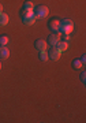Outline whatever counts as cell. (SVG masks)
Returning <instances> with one entry per match:
<instances>
[{"label":"cell","mask_w":86,"mask_h":123,"mask_svg":"<svg viewBox=\"0 0 86 123\" xmlns=\"http://www.w3.org/2000/svg\"><path fill=\"white\" fill-rule=\"evenodd\" d=\"M74 30V22L71 19H63L59 25V33L61 34H70Z\"/></svg>","instance_id":"6da1fadb"},{"label":"cell","mask_w":86,"mask_h":123,"mask_svg":"<svg viewBox=\"0 0 86 123\" xmlns=\"http://www.w3.org/2000/svg\"><path fill=\"white\" fill-rule=\"evenodd\" d=\"M33 14H34V17L37 18V19L45 18V17H48V14H49V8H48L47 6H44V4L36 6L34 8H33Z\"/></svg>","instance_id":"7a4b0ae2"},{"label":"cell","mask_w":86,"mask_h":123,"mask_svg":"<svg viewBox=\"0 0 86 123\" xmlns=\"http://www.w3.org/2000/svg\"><path fill=\"white\" fill-rule=\"evenodd\" d=\"M47 53H48V57H49V59H51V60H59V59H60V51H59V49H57V47H51V48L48 49L47 51Z\"/></svg>","instance_id":"3957f363"},{"label":"cell","mask_w":86,"mask_h":123,"mask_svg":"<svg viewBox=\"0 0 86 123\" xmlns=\"http://www.w3.org/2000/svg\"><path fill=\"white\" fill-rule=\"evenodd\" d=\"M59 25H60V19L59 18H52L51 21L48 22V27H49V30L53 31V33H59ZM60 34V33H59Z\"/></svg>","instance_id":"277c9868"},{"label":"cell","mask_w":86,"mask_h":123,"mask_svg":"<svg viewBox=\"0 0 86 123\" xmlns=\"http://www.w3.org/2000/svg\"><path fill=\"white\" fill-rule=\"evenodd\" d=\"M60 41V36H59V33H52V34L48 36L47 38V44L51 45V47H55L57 43Z\"/></svg>","instance_id":"5b68a950"},{"label":"cell","mask_w":86,"mask_h":123,"mask_svg":"<svg viewBox=\"0 0 86 123\" xmlns=\"http://www.w3.org/2000/svg\"><path fill=\"white\" fill-rule=\"evenodd\" d=\"M47 47H48V44H47L45 40L38 38V40H36L34 41V48L37 49L38 52H41V51H47Z\"/></svg>","instance_id":"8992f818"},{"label":"cell","mask_w":86,"mask_h":123,"mask_svg":"<svg viewBox=\"0 0 86 123\" xmlns=\"http://www.w3.org/2000/svg\"><path fill=\"white\" fill-rule=\"evenodd\" d=\"M10 56V51L6 45H0V60H4Z\"/></svg>","instance_id":"52a82bcc"},{"label":"cell","mask_w":86,"mask_h":123,"mask_svg":"<svg viewBox=\"0 0 86 123\" xmlns=\"http://www.w3.org/2000/svg\"><path fill=\"white\" fill-rule=\"evenodd\" d=\"M56 47H57V49H59L60 52L66 51V49L68 48V40H60V41L56 44Z\"/></svg>","instance_id":"ba28073f"},{"label":"cell","mask_w":86,"mask_h":123,"mask_svg":"<svg viewBox=\"0 0 86 123\" xmlns=\"http://www.w3.org/2000/svg\"><path fill=\"white\" fill-rule=\"evenodd\" d=\"M34 15L33 14V11H29V10H21V18H22V21H26V19H29V18H31Z\"/></svg>","instance_id":"9c48e42d"},{"label":"cell","mask_w":86,"mask_h":123,"mask_svg":"<svg viewBox=\"0 0 86 123\" xmlns=\"http://www.w3.org/2000/svg\"><path fill=\"white\" fill-rule=\"evenodd\" d=\"M8 23V15L6 12H0V26H6Z\"/></svg>","instance_id":"30bf717a"},{"label":"cell","mask_w":86,"mask_h":123,"mask_svg":"<svg viewBox=\"0 0 86 123\" xmlns=\"http://www.w3.org/2000/svg\"><path fill=\"white\" fill-rule=\"evenodd\" d=\"M82 67H83V64H82L81 59H74V60H73V68L79 70V68H82Z\"/></svg>","instance_id":"8fae6325"},{"label":"cell","mask_w":86,"mask_h":123,"mask_svg":"<svg viewBox=\"0 0 86 123\" xmlns=\"http://www.w3.org/2000/svg\"><path fill=\"white\" fill-rule=\"evenodd\" d=\"M23 10H29V11H33V8H34V4L31 3L30 0H26L25 3H23V7H22Z\"/></svg>","instance_id":"7c38bea8"},{"label":"cell","mask_w":86,"mask_h":123,"mask_svg":"<svg viewBox=\"0 0 86 123\" xmlns=\"http://www.w3.org/2000/svg\"><path fill=\"white\" fill-rule=\"evenodd\" d=\"M38 59H40L41 62H47V60H49V57H48L47 51H41V52L38 53Z\"/></svg>","instance_id":"4fadbf2b"},{"label":"cell","mask_w":86,"mask_h":123,"mask_svg":"<svg viewBox=\"0 0 86 123\" xmlns=\"http://www.w3.org/2000/svg\"><path fill=\"white\" fill-rule=\"evenodd\" d=\"M36 19H37V18H36L34 15H33L31 18H29V19H26V21H23V23H25L26 26H30V25H33V23L36 22Z\"/></svg>","instance_id":"5bb4252c"},{"label":"cell","mask_w":86,"mask_h":123,"mask_svg":"<svg viewBox=\"0 0 86 123\" xmlns=\"http://www.w3.org/2000/svg\"><path fill=\"white\" fill-rule=\"evenodd\" d=\"M8 44V37L7 36H0V45H7Z\"/></svg>","instance_id":"9a60e30c"},{"label":"cell","mask_w":86,"mask_h":123,"mask_svg":"<svg viewBox=\"0 0 86 123\" xmlns=\"http://www.w3.org/2000/svg\"><path fill=\"white\" fill-rule=\"evenodd\" d=\"M79 79H81L82 84H85V82H86V73H85V71H82V73H81V75H79Z\"/></svg>","instance_id":"2e32d148"},{"label":"cell","mask_w":86,"mask_h":123,"mask_svg":"<svg viewBox=\"0 0 86 123\" xmlns=\"http://www.w3.org/2000/svg\"><path fill=\"white\" fill-rule=\"evenodd\" d=\"M81 62H82V64L85 66V62H86V56H85V55H82V57H81Z\"/></svg>","instance_id":"e0dca14e"},{"label":"cell","mask_w":86,"mask_h":123,"mask_svg":"<svg viewBox=\"0 0 86 123\" xmlns=\"http://www.w3.org/2000/svg\"><path fill=\"white\" fill-rule=\"evenodd\" d=\"M0 12H3V4L0 3Z\"/></svg>","instance_id":"ac0fdd59"},{"label":"cell","mask_w":86,"mask_h":123,"mask_svg":"<svg viewBox=\"0 0 86 123\" xmlns=\"http://www.w3.org/2000/svg\"><path fill=\"white\" fill-rule=\"evenodd\" d=\"M0 70H1V62H0Z\"/></svg>","instance_id":"d6986e66"}]
</instances>
